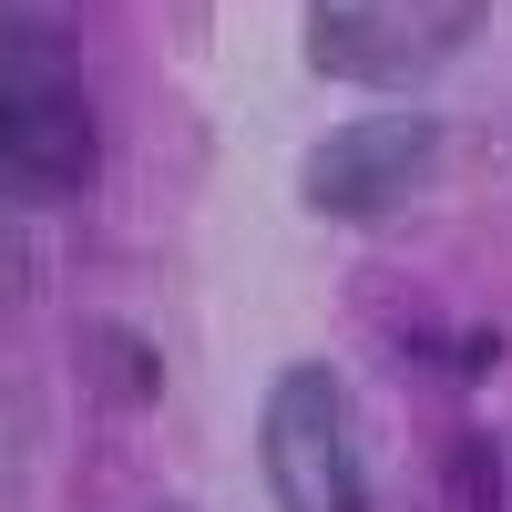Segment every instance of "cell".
<instances>
[{
  "label": "cell",
  "mask_w": 512,
  "mask_h": 512,
  "mask_svg": "<svg viewBox=\"0 0 512 512\" xmlns=\"http://www.w3.org/2000/svg\"><path fill=\"white\" fill-rule=\"evenodd\" d=\"M0 175H11L21 205H72L103 175V134H93L72 31L41 0H11V21H0Z\"/></svg>",
  "instance_id": "6da1fadb"
},
{
  "label": "cell",
  "mask_w": 512,
  "mask_h": 512,
  "mask_svg": "<svg viewBox=\"0 0 512 512\" xmlns=\"http://www.w3.org/2000/svg\"><path fill=\"white\" fill-rule=\"evenodd\" d=\"M492 0H308V72L349 82V93H420L482 41Z\"/></svg>",
  "instance_id": "7a4b0ae2"
},
{
  "label": "cell",
  "mask_w": 512,
  "mask_h": 512,
  "mask_svg": "<svg viewBox=\"0 0 512 512\" xmlns=\"http://www.w3.org/2000/svg\"><path fill=\"white\" fill-rule=\"evenodd\" d=\"M256 472H267L277 512H369V461L359 420L328 359H297L267 379V420H256Z\"/></svg>",
  "instance_id": "3957f363"
},
{
  "label": "cell",
  "mask_w": 512,
  "mask_h": 512,
  "mask_svg": "<svg viewBox=\"0 0 512 512\" xmlns=\"http://www.w3.org/2000/svg\"><path fill=\"white\" fill-rule=\"evenodd\" d=\"M431 164H441V113L369 103V113L328 123V134L308 144L297 195H308V216H328V226H390L400 205L431 185Z\"/></svg>",
  "instance_id": "277c9868"
},
{
  "label": "cell",
  "mask_w": 512,
  "mask_h": 512,
  "mask_svg": "<svg viewBox=\"0 0 512 512\" xmlns=\"http://www.w3.org/2000/svg\"><path fill=\"white\" fill-rule=\"evenodd\" d=\"M82 379H93V400L103 410H144L164 390V359H154V338L144 328H82Z\"/></svg>",
  "instance_id": "5b68a950"
},
{
  "label": "cell",
  "mask_w": 512,
  "mask_h": 512,
  "mask_svg": "<svg viewBox=\"0 0 512 512\" xmlns=\"http://www.w3.org/2000/svg\"><path fill=\"white\" fill-rule=\"evenodd\" d=\"M441 472H451V502H461V512H512V502H502V441H492V431H451V461H441Z\"/></svg>",
  "instance_id": "8992f818"
},
{
  "label": "cell",
  "mask_w": 512,
  "mask_h": 512,
  "mask_svg": "<svg viewBox=\"0 0 512 512\" xmlns=\"http://www.w3.org/2000/svg\"><path fill=\"white\" fill-rule=\"evenodd\" d=\"M420 359H431V369H451V379H482V369L502 359V338H492V328H461V338H431Z\"/></svg>",
  "instance_id": "52a82bcc"
}]
</instances>
